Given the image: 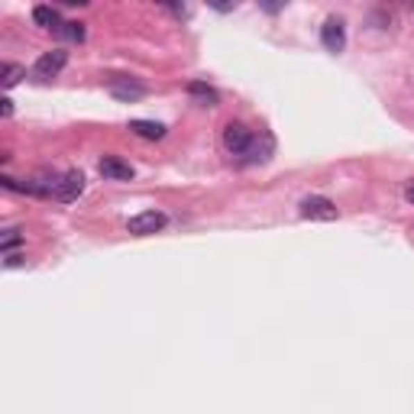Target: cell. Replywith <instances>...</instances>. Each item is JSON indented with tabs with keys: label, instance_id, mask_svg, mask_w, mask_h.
I'll return each instance as SVG.
<instances>
[{
	"label": "cell",
	"instance_id": "obj_1",
	"mask_svg": "<svg viewBox=\"0 0 414 414\" xmlns=\"http://www.w3.org/2000/svg\"><path fill=\"white\" fill-rule=\"evenodd\" d=\"M65 65H68V52L65 49H52V52H42V56L36 58L33 75H36L39 81H52V78H58V72Z\"/></svg>",
	"mask_w": 414,
	"mask_h": 414
},
{
	"label": "cell",
	"instance_id": "obj_2",
	"mask_svg": "<svg viewBox=\"0 0 414 414\" xmlns=\"http://www.w3.org/2000/svg\"><path fill=\"white\" fill-rule=\"evenodd\" d=\"M253 130L246 123H226L224 126V149L233 152V156H243L249 146H253Z\"/></svg>",
	"mask_w": 414,
	"mask_h": 414
},
{
	"label": "cell",
	"instance_id": "obj_3",
	"mask_svg": "<svg viewBox=\"0 0 414 414\" xmlns=\"http://www.w3.org/2000/svg\"><path fill=\"white\" fill-rule=\"evenodd\" d=\"M165 224H169V217L162 214V210H142V214L126 220V230L133 236H149V233H159Z\"/></svg>",
	"mask_w": 414,
	"mask_h": 414
},
{
	"label": "cell",
	"instance_id": "obj_4",
	"mask_svg": "<svg viewBox=\"0 0 414 414\" xmlns=\"http://www.w3.org/2000/svg\"><path fill=\"white\" fill-rule=\"evenodd\" d=\"M85 194V175L78 169L65 172V175H58V185H56V201H62V204H72V201H78Z\"/></svg>",
	"mask_w": 414,
	"mask_h": 414
},
{
	"label": "cell",
	"instance_id": "obj_5",
	"mask_svg": "<svg viewBox=\"0 0 414 414\" xmlns=\"http://www.w3.org/2000/svg\"><path fill=\"white\" fill-rule=\"evenodd\" d=\"M304 220H337V204L330 198H320V194H310L298 204Z\"/></svg>",
	"mask_w": 414,
	"mask_h": 414
},
{
	"label": "cell",
	"instance_id": "obj_6",
	"mask_svg": "<svg viewBox=\"0 0 414 414\" xmlns=\"http://www.w3.org/2000/svg\"><path fill=\"white\" fill-rule=\"evenodd\" d=\"M320 42L327 52H343L347 46V26H343V19L340 17H330L324 26H320Z\"/></svg>",
	"mask_w": 414,
	"mask_h": 414
},
{
	"label": "cell",
	"instance_id": "obj_7",
	"mask_svg": "<svg viewBox=\"0 0 414 414\" xmlns=\"http://www.w3.org/2000/svg\"><path fill=\"white\" fill-rule=\"evenodd\" d=\"M107 88H110V94L117 97V101H126V104L146 97V85H142V81H133V78H110Z\"/></svg>",
	"mask_w": 414,
	"mask_h": 414
},
{
	"label": "cell",
	"instance_id": "obj_8",
	"mask_svg": "<svg viewBox=\"0 0 414 414\" xmlns=\"http://www.w3.org/2000/svg\"><path fill=\"white\" fill-rule=\"evenodd\" d=\"M97 169H101V175H104L107 181H133V175H136L130 162L117 159V156H104Z\"/></svg>",
	"mask_w": 414,
	"mask_h": 414
},
{
	"label": "cell",
	"instance_id": "obj_9",
	"mask_svg": "<svg viewBox=\"0 0 414 414\" xmlns=\"http://www.w3.org/2000/svg\"><path fill=\"white\" fill-rule=\"evenodd\" d=\"M130 133L142 136V140H162L165 136V126L159 120H130Z\"/></svg>",
	"mask_w": 414,
	"mask_h": 414
},
{
	"label": "cell",
	"instance_id": "obj_10",
	"mask_svg": "<svg viewBox=\"0 0 414 414\" xmlns=\"http://www.w3.org/2000/svg\"><path fill=\"white\" fill-rule=\"evenodd\" d=\"M269 152H272V136H265L263 146L253 140V146H249V149H246L240 159H243L246 165H256V162H265V159H269Z\"/></svg>",
	"mask_w": 414,
	"mask_h": 414
},
{
	"label": "cell",
	"instance_id": "obj_11",
	"mask_svg": "<svg viewBox=\"0 0 414 414\" xmlns=\"http://www.w3.org/2000/svg\"><path fill=\"white\" fill-rule=\"evenodd\" d=\"M58 39H65V42H85V23H75V19H65L62 26L56 29Z\"/></svg>",
	"mask_w": 414,
	"mask_h": 414
},
{
	"label": "cell",
	"instance_id": "obj_12",
	"mask_svg": "<svg viewBox=\"0 0 414 414\" xmlns=\"http://www.w3.org/2000/svg\"><path fill=\"white\" fill-rule=\"evenodd\" d=\"M33 19H36V26H42V29H58L62 26L56 7H36L33 10Z\"/></svg>",
	"mask_w": 414,
	"mask_h": 414
},
{
	"label": "cell",
	"instance_id": "obj_13",
	"mask_svg": "<svg viewBox=\"0 0 414 414\" xmlns=\"http://www.w3.org/2000/svg\"><path fill=\"white\" fill-rule=\"evenodd\" d=\"M188 94H191V97H198V101L204 104V107H214V104L220 101L214 88L204 85V81H191V85H188Z\"/></svg>",
	"mask_w": 414,
	"mask_h": 414
},
{
	"label": "cell",
	"instance_id": "obj_14",
	"mask_svg": "<svg viewBox=\"0 0 414 414\" xmlns=\"http://www.w3.org/2000/svg\"><path fill=\"white\" fill-rule=\"evenodd\" d=\"M3 88H13V85H19V81H23V78H26V68L23 65H17V62H7V65H3Z\"/></svg>",
	"mask_w": 414,
	"mask_h": 414
},
{
	"label": "cell",
	"instance_id": "obj_15",
	"mask_svg": "<svg viewBox=\"0 0 414 414\" xmlns=\"http://www.w3.org/2000/svg\"><path fill=\"white\" fill-rule=\"evenodd\" d=\"M19 243H23L19 230H13V226H10V230H3V236H0V249H3V256L13 253V246H19Z\"/></svg>",
	"mask_w": 414,
	"mask_h": 414
},
{
	"label": "cell",
	"instance_id": "obj_16",
	"mask_svg": "<svg viewBox=\"0 0 414 414\" xmlns=\"http://www.w3.org/2000/svg\"><path fill=\"white\" fill-rule=\"evenodd\" d=\"M0 113H3V117H13V101H10V97L0 101Z\"/></svg>",
	"mask_w": 414,
	"mask_h": 414
},
{
	"label": "cell",
	"instance_id": "obj_17",
	"mask_svg": "<svg viewBox=\"0 0 414 414\" xmlns=\"http://www.w3.org/2000/svg\"><path fill=\"white\" fill-rule=\"evenodd\" d=\"M3 263H7L10 269H13V265H19V263H23V256H19V253H7V259H3Z\"/></svg>",
	"mask_w": 414,
	"mask_h": 414
},
{
	"label": "cell",
	"instance_id": "obj_18",
	"mask_svg": "<svg viewBox=\"0 0 414 414\" xmlns=\"http://www.w3.org/2000/svg\"><path fill=\"white\" fill-rule=\"evenodd\" d=\"M408 201H411V204H414V185H411V188H408Z\"/></svg>",
	"mask_w": 414,
	"mask_h": 414
}]
</instances>
